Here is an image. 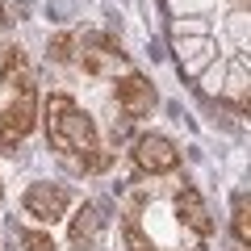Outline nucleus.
Here are the masks:
<instances>
[{
	"label": "nucleus",
	"mask_w": 251,
	"mask_h": 251,
	"mask_svg": "<svg viewBox=\"0 0 251 251\" xmlns=\"http://www.w3.org/2000/svg\"><path fill=\"white\" fill-rule=\"evenodd\" d=\"M230 230H234V239H239L243 247H247V239H251V226H247V197H243V193L234 197V226H230Z\"/></svg>",
	"instance_id": "nucleus-9"
},
{
	"label": "nucleus",
	"mask_w": 251,
	"mask_h": 251,
	"mask_svg": "<svg viewBox=\"0 0 251 251\" xmlns=\"http://www.w3.org/2000/svg\"><path fill=\"white\" fill-rule=\"evenodd\" d=\"M180 163V151L159 134H143L134 143V168L147 172V176H163V172H176Z\"/></svg>",
	"instance_id": "nucleus-3"
},
{
	"label": "nucleus",
	"mask_w": 251,
	"mask_h": 251,
	"mask_svg": "<svg viewBox=\"0 0 251 251\" xmlns=\"http://www.w3.org/2000/svg\"><path fill=\"white\" fill-rule=\"evenodd\" d=\"M109 67H117V54H105V50H97V46L88 42V54H84V72H88V75H105Z\"/></svg>",
	"instance_id": "nucleus-8"
},
{
	"label": "nucleus",
	"mask_w": 251,
	"mask_h": 251,
	"mask_svg": "<svg viewBox=\"0 0 251 251\" xmlns=\"http://www.w3.org/2000/svg\"><path fill=\"white\" fill-rule=\"evenodd\" d=\"M176 214H180V222H184L188 230H197L201 239H209V234H214V218H209V209H205V201H201V193L184 188V193L176 197Z\"/></svg>",
	"instance_id": "nucleus-6"
},
{
	"label": "nucleus",
	"mask_w": 251,
	"mask_h": 251,
	"mask_svg": "<svg viewBox=\"0 0 251 251\" xmlns=\"http://www.w3.org/2000/svg\"><path fill=\"white\" fill-rule=\"evenodd\" d=\"M0 193H4V184H0Z\"/></svg>",
	"instance_id": "nucleus-13"
},
{
	"label": "nucleus",
	"mask_w": 251,
	"mask_h": 251,
	"mask_svg": "<svg viewBox=\"0 0 251 251\" xmlns=\"http://www.w3.org/2000/svg\"><path fill=\"white\" fill-rule=\"evenodd\" d=\"M0 80H4V88H13V92H34V75H29L21 50L4 54V63H0Z\"/></svg>",
	"instance_id": "nucleus-7"
},
{
	"label": "nucleus",
	"mask_w": 251,
	"mask_h": 251,
	"mask_svg": "<svg viewBox=\"0 0 251 251\" xmlns=\"http://www.w3.org/2000/svg\"><path fill=\"white\" fill-rule=\"evenodd\" d=\"M46 138H50L54 151L88 159V168H105L97 126H92V117L84 113L67 92H50V97H46Z\"/></svg>",
	"instance_id": "nucleus-1"
},
{
	"label": "nucleus",
	"mask_w": 251,
	"mask_h": 251,
	"mask_svg": "<svg viewBox=\"0 0 251 251\" xmlns=\"http://www.w3.org/2000/svg\"><path fill=\"white\" fill-rule=\"evenodd\" d=\"M38 126V97L34 92H13V100L0 109V147L13 151L21 147Z\"/></svg>",
	"instance_id": "nucleus-2"
},
{
	"label": "nucleus",
	"mask_w": 251,
	"mask_h": 251,
	"mask_svg": "<svg viewBox=\"0 0 251 251\" xmlns=\"http://www.w3.org/2000/svg\"><path fill=\"white\" fill-rule=\"evenodd\" d=\"M21 243H25V251H54V239L46 230H21Z\"/></svg>",
	"instance_id": "nucleus-10"
},
{
	"label": "nucleus",
	"mask_w": 251,
	"mask_h": 251,
	"mask_svg": "<svg viewBox=\"0 0 251 251\" xmlns=\"http://www.w3.org/2000/svg\"><path fill=\"white\" fill-rule=\"evenodd\" d=\"M67 54H72V38H67V34L50 38V59L54 63H67Z\"/></svg>",
	"instance_id": "nucleus-12"
},
{
	"label": "nucleus",
	"mask_w": 251,
	"mask_h": 251,
	"mask_svg": "<svg viewBox=\"0 0 251 251\" xmlns=\"http://www.w3.org/2000/svg\"><path fill=\"white\" fill-rule=\"evenodd\" d=\"M67 205H72L67 188L50 184V180H38V184L25 188V209L34 218H42V222H59V218L67 214Z\"/></svg>",
	"instance_id": "nucleus-5"
},
{
	"label": "nucleus",
	"mask_w": 251,
	"mask_h": 251,
	"mask_svg": "<svg viewBox=\"0 0 251 251\" xmlns=\"http://www.w3.org/2000/svg\"><path fill=\"white\" fill-rule=\"evenodd\" d=\"M117 100H122V109L130 117H151L155 105H159V92H155V84L147 80V75L126 72L122 80H117Z\"/></svg>",
	"instance_id": "nucleus-4"
},
{
	"label": "nucleus",
	"mask_w": 251,
	"mask_h": 251,
	"mask_svg": "<svg viewBox=\"0 0 251 251\" xmlns=\"http://www.w3.org/2000/svg\"><path fill=\"white\" fill-rule=\"evenodd\" d=\"M126 247H130V251H155L151 243H147V234L138 230L134 222H126Z\"/></svg>",
	"instance_id": "nucleus-11"
}]
</instances>
